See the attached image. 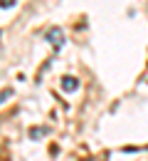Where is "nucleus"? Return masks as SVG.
<instances>
[{"mask_svg": "<svg viewBox=\"0 0 148 161\" xmlns=\"http://www.w3.org/2000/svg\"><path fill=\"white\" fill-rule=\"evenodd\" d=\"M47 42H52L57 50L64 45V32L59 30V27H52V30H47Z\"/></svg>", "mask_w": 148, "mask_h": 161, "instance_id": "1", "label": "nucleus"}, {"mask_svg": "<svg viewBox=\"0 0 148 161\" xmlns=\"http://www.w3.org/2000/svg\"><path fill=\"white\" fill-rule=\"evenodd\" d=\"M77 87H79V82L74 80V77H64L62 80V89L64 92H77Z\"/></svg>", "mask_w": 148, "mask_h": 161, "instance_id": "2", "label": "nucleus"}, {"mask_svg": "<svg viewBox=\"0 0 148 161\" xmlns=\"http://www.w3.org/2000/svg\"><path fill=\"white\" fill-rule=\"evenodd\" d=\"M47 131H49L47 126H35V129H30V139H42Z\"/></svg>", "mask_w": 148, "mask_h": 161, "instance_id": "3", "label": "nucleus"}, {"mask_svg": "<svg viewBox=\"0 0 148 161\" xmlns=\"http://www.w3.org/2000/svg\"><path fill=\"white\" fill-rule=\"evenodd\" d=\"M8 97H13V89H10V87H5V89L0 92V104H5V99H8Z\"/></svg>", "mask_w": 148, "mask_h": 161, "instance_id": "4", "label": "nucleus"}, {"mask_svg": "<svg viewBox=\"0 0 148 161\" xmlns=\"http://www.w3.org/2000/svg\"><path fill=\"white\" fill-rule=\"evenodd\" d=\"M13 5H15V0H0V8H5V10L13 8Z\"/></svg>", "mask_w": 148, "mask_h": 161, "instance_id": "5", "label": "nucleus"}]
</instances>
